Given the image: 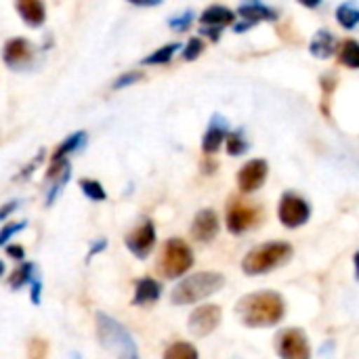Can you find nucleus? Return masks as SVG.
I'll list each match as a JSON object with an SVG mask.
<instances>
[{
    "mask_svg": "<svg viewBox=\"0 0 359 359\" xmlns=\"http://www.w3.org/2000/svg\"><path fill=\"white\" fill-rule=\"evenodd\" d=\"M236 313L246 328H273L284 320L286 303L271 290L250 292L238 301Z\"/></svg>",
    "mask_w": 359,
    "mask_h": 359,
    "instance_id": "obj_1",
    "label": "nucleus"
},
{
    "mask_svg": "<svg viewBox=\"0 0 359 359\" xmlns=\"http://www.w3.org/2000/svg\"><path fill=\"white\" fill-rule=\"evenodd\" d=\"M225 286V276L217 271H200L194 276L183 278L170 292V303L172 305H194L200 303L212 294H217Z\"/></svg>",
    "mask_w": 359,
    "mask_h": 359,
    "instance_id": "obj_2",
    "label": "nucleus"
},
{
    "mask_svg": "<svg viewBox=\"0 0 359 359\" xmlns=\"http://www.w3.org/2000/svg\"><path fill=\"white\" fill-rule=\"evenodd\" d=\"M292 246L288 242H265L257 248H252L244 261H242V271L246 276H261L267 271H273L276 267H282L290 261L292 257Z\"/></svg>",
    "mask_w": 359,
    "mask_h": 359,
    "instance_id": "obj_3",
    "label": "nucleus"
},
{
    "mask_svg": "<svg viewBox=\"0 0 359 359\" xmlns=\"http://www.w3.org/2000/svg\"><path fill=\"white\" fill-rule=\"evenodd\" d=\"M191 267H194V250L189 248V244H185V240L181 238H170L162 248L158 271L166 280H179Z\"/></svg>",
    "mask_w": 359,
    "mask_h": 359,
    "instance_id": "obj_4",
    "label": "nucleus"
},
{
    "mask_svg": "<svg viewBox=\"0 0 359 359\" xmlns=\"http://www.w3.org/2000/svg\"><path fill=\"white\" fill-rule=\"evenodd\" d=\"M97 322V337L101 341V345L118 355L128 353V351H137V343L133 339V334L114 318H109L107 313H97L95 318Z\"/></svg>",
    "mask_w": 359,
    "mask_h": 359,
    "instance_id": "obj_5",
    "label": "nucleus"
},
{
    "mask_svg": "<svg viewBox=\"0 0 359 359\" xmlns=\"http://www.w3.org/2000/svg\"><path fill=\"white\" fill-rule=\"evenodd\" d=\"M278 219L284 227L288 229H297L303 227L309 219H311V206L305 198H301L294 191H286L280 198L278 204Z\"/></svg>",
    "mask_w": 359,
    "mask_h": 359,
    "instance_id": "obj_6",
    "label": "nucleus"
},
{
    "mask_svg": "<svg viewBox=\"0 0 359 359\" xmlns=\"http://www.w3.org/2000/svg\"><path fill=\"white\" fill-rule=\"evenodd\" d=\"M276 353L280 359H311V345L301 328H286L276 339Z\"/></svg>",
    "mask_w": 359,
    "mask_h": 359,
    "instance_id": "obj_7",
    "label": "nucleus"
},
{
    "mask_svg": "<svg viewBox=\"0 0 359 359\" xmlns=\"http://www.w3.org/2000/svg\"><path fill=\"white\" fill-rule=\"evenodd\" d=\"M221 318H223V311L219 305H202L191 311V316L187 320V328L194 337L204 339L219 328Z\"/></svg>",
    "mask_w": 359,
    "mask_h": 359,
    "instance_id": "obj_8",
    "label": "nucleus"
},
{
    "mask_svg": "<svg viewBox=\"0 0 359 359\" xmlns=\"http://www.w3.org/2000/svg\"><path fill=\"white\" fill-rule=\"evenodd\" d=\"M124 244H126V248H128L137 259L145 261V259L151 255L154 246H156V225H154V221L145 219L139 227H135V229L126 236Z\"/></svg>",
    "mask_w": 359,
    "mask_h": 359,
    "instance_id": "obj_9",
    "label": "nucleus"
},
{
    "mask_svg": "<svg viewBox=\"0 0 359 359\" xmlns=\"http://www.w3.org/2000/svg\"><path fill=\"white\" fill-rule=\"evenodd\" d=\"M269 175V164L263 158H255L250 162H246L240 172H238V187L242 194H252L257 189H261L267 181Z\"/></svg>",
    "mask_w": 359,
    "mask_h": 359,
    "instance_id": "obj_10",
    "label": "nucleus"
},
{
    "mask_svg": "<svg viewBox=\"0 0 359 359\" xmlns=\"http://www.w3.org/2000/svg\"><path fill=\"white\" fill-rule=\"evenodd\" d=\"M259 221V208L244 204L240 200H233L227 208V229L233 236H240L248 231L255 223Z\"/></svg>",
    "mask_w": 359,
    "mask_h": 359,
    "instance_id": "obj_11",
    "label": "nucleus"
},
{
    "mask_svg": "<svg viewBox=\"0 0 359 359\" xmlns=\"http://www.w3.org/2000/svg\"><path fill=\"white\" fill-rule=\"evenodd\" d=\"M34 55H36V48L25 38H11V40H6V44L2 48V59L13 69L27 67L34 61Z\"/></svg>",
    "mask_w": 359,
    "mask_h": 359,
    "instance_id": "obj_12",
    "label": "nucleus"
},
{
    "mask_svg": "<svg viewBox=\"0 0 359 359\" xmlns=\"http://www.w3.org/2000/svg\"><path fill=\"white\" fill-rule=\"evenodd\" d=\"M219 233V217L212 208H204L196 215L194 223H191V236L194 240L208 244L217 238Z\"/></svg>",
    "mask_w": 359,
    "mask_h": 359,
    "instance_id": "obj_13",
    "label": "nucleus"
},
{
    "mask_svg": "<svg viewBox=\"0 0 359 359\" xmlns=\"http://www.w3.org/2000/svg\"><path fill=\"white\" fill-rule=\"evenodd\" d=\"M227 133H229L227 120H225L223 116H219V114L212 116V120H210V124H208V128H206V133H204V139H202V149H204V154H208V156L217 154L219 147L225 143Z\"/></svg>",
    "mask_w": 359,
    "mask_h": 359,
    "instance_id": "obj_14",
    "label": "nucleus"
},
{
    "mask_svg": "<svg viewBox=\"0 0 359 359\" xmlns=\"http://www.w3.org/2000/svg\"><path fill=\"white\" fill-rule=\"evenodd\" d=\"M238 17L255 25L259 21H276L278 11L267 6L263 0H242L238 6Z\"/></svg>",
    "mask_w": 359,
    "mask_h": 359,
    "instance_id": "obj_15",
    "label": "nucleus"
},
{
    "mask_svg": "<svg viewBox=\"0 0 359 359\" xmlns=\"http://www.w3.org/2000/svg\"><path fill=\"white\" fill-rule=\"evenodd\" d=\"M15 8L29 27H40L46 21V8L42 0H15Z\"/></svg>",
    "mask_w": 359,
    "mask_h": 359,
    "instance_id": "obj_16",
    "label": "nucleus"
},
{
    "mask_svg": "<svg viewBox=\"0 0 359 359\" xmlns=\"http://www.w3.org/2000/svg\"><path fill=\"white\" fill-rule=\"evenodd\" d=\"M160 297H162V284L154 278H141L135 286L133 305L135 307H147V305L156 303Z\"/></svg>",
    "mask_w": 359,
    "mask_h": 359,
    "instance_id": "obj_17",
    "label": "nucleus"
},
{
    "mask_svg": "<svg viewBox=\"0 0 359 359\" xmlns=\"http://www.w3.org/2000/svg\"><path fill=\"white\" fill-rule=\"evenodd\" d=\"M236 13L231 11V8H227V6H223V4H210L204 13H202V17H200V23L204 25V27H225V25H231V23H236Z\"/></svg>",
    "mask_w": 359,
    "mask_h": 359,
    "instance_id": "obj_18",
    "label": "nucleus"
},
{
    "mask_svg": "<svg viewBox=\"0 0 359 359\" xmlns=\"http://www.w3.org/2000/svg\"><path fill=\"white\" fill-rule=\"evenodd\" d=\"M337 46H339V42H337L334 34L328 32V29H320V32L311 38L309 50H311V55L318 57V59H328V57H332V55L337 53Z\"/></svg>",
    "mask_w": 359,
    "mask_h": 359,
    "instance_id": "obj_19",
    "label": "nucleus"
},
{
    "mask_svg": "<svg viewBox=\"0 0 359 359\" xmlns=\"http://www.w3.org/2000/svg\"><path fill=\"white\" fill-rule=\"evenodd\" d=\"M337 21L345 29H355L359 25V4L355 0H347L337 8Z\"/></svg>",
    "mask_w": 359,
    "mask_h": 359,
    "instance_id": "obj_20",
    "label": "nucleus"
},
{
    "mask_svg": "<svg viewBox=\"0 0 359 359\" xmlns=\"http://www.w3.org/2000/svg\"><path fill=\"white\" fill-rule=\"evenodd\" d=\"M86 143V133H82V130H78V133H74V135H69L57 149H55V154H53V158H50V162H59V160H67V156L69 154H74V151H78L82 145Z\"/></svg>",
    "mask_w": 359,
    "mask_h": 359,
    "instance_id": "obj_21",
    "label": "nucleus"
},
{
    "mask_svg": "<svg viewBox=\"0 0 359 359\" xmlns=\"http://www.w3.org/2000/svg\"><path fill=\"white\" fill-rule=\"evenodd\" d=\"M34 278H36V265L27 263V261H21V265L8 278V286H11V290H21L23 286L32 284Z\"/></svg>",
    "mask_w": 359,
    "mask_h": 359,
    "instance_id": "obj_22",
    "label": "nucleus"
},
{
    "mask_svg": "<svg viewBox=\"0 0 359 359\" xmlns=\"http://www.w3.org/2000/svg\"><path fill=\"white\" fill-rule=\"evenodd\" d=\"M69 175H72V168H69V164H67V166H63L59 172H55V175L46 177V179L50 181V189H48V194H46V206H50V204L59 198L61 189H63V187H65V183L69 181Z\"/></svg>",
    "mask_w": 359,
    "mask_h": 359,
    "instance_id": "obj_23",
    "label": "nucleus"
},
{
    "mask_svg": "<svg viewBox=\"0 0 359 359\" xmlns=\"http://www.w3.org/2000/svg\"><path fill=\"white\" fill-rule=\"evenodd\" d=\"M177 50H181V44H179V42L164 44V46H160L158 50H154L151 55H147V57L143 59V65H164V63H168V61L175 57Z\"/></svg>",
    "mask_w": 359,
    "mask_h": 359,
    "instance_id": "obj_24",
    "label": "nucleus"
},
{
    "mask_svg": "<svg viewBox=\"0 0 359 359\" xmlns=\"http://www.w3.org/2000/svg\"><path fill=\"white\" fill-rule=\"evenodd\" d=\"M162 359H200V355H198V349H196L191 343L177 341V343H172V345L164 351Z\"/></svg>",
    "mask_w": 359,
    "mask_h": 359,
    "instance_id": "obj_25",
    "label": "nucleus"
},
{
    "mask_svg": "<svg viewBox=\"0 0 359 359\" xmlns=\"http://www.w3.org/2000/svg\"><path fill=\"white\" fill-rule=\"evenodd\" d=\"M225 147H227V154L229 156H242L248 151L250 143L244 135V130H236V133H227L225 137Z\"/></svg>",
    "mask_w": 359,
    "mask_h": 359,
    "instance_id": "obj_26",
    "label": "nucleus"
},
{
    "mask_svg": "<svg viewBox=\"0 0 359 359\" xmlns=\"http://www.w3.org/2000/svg\"><path fill=\"white\" fill-rule=\"evenodd\" d=\"M341 63L349 69H359V42L345 40L341 46Z\"/></svg>",
    "mask_w": 359,
    "mask_h": 359,
    "instance_id": "obj_27",
    "label": "nucleus"
},
{
    "mask_svg": "<svg viewBox=\"0 0 359 359\" xmlns=\"http://www.w3.org/2000/svg\"><path fill=\"white\" fill-rule=\"evenodd\" d=\"M80 189H82V194H84L88 200H93V202H103V200H107V194H105L103 185H101L99 181H95V179H82V181H80Z\"/></svg>",
    "mask_w": 359,
    "mask_h": 359,
    "instance_id": "obj_28",
    "label": "nucleus"
},
{
    "mask_svg": "<svg viewBox=\"0 0 359 359\" xmlns=\"http://www.w3.org/2000/svg\"><path fill=\"white\" fill-rule=\"evenodd\" d=\"M48 353V345L42 339H32L27 343V358L25 359H46Z\"/></svg>",
    "mask_w": 359,
    "mask_h": 359,
    "instance_id": "obj_29",
    "label": "nucleus"
},
{
    "mask_svg": "<svg viewBox=\"0 0 359 359\" xmlns=\"http://www.w3.org/2000/svg\"><path fill=\"white\" fill-rule=\"evenodd\" d=\"M202 50H204L202 38H189V42H187L185 48H183V59H185V61H196V59L202 55Z\"/></svg>",
    "mask_w": 359,
    "mask_h": 359,
    "instance_id": "obj_30",
    "label": "nucleus"
},
{
    "mask_svg": "<svg viewBox=\"0 0 359 359\" xmlns=\"http://www.w3.org/2000/svg\"><path fill=\"white\" fill-rule=\"evenodd\" d=\"M25 227H27V223H25V221L8 223V225L0 227V246H6V244H8V240H11L13 236H17L19 231H23Z\"/></svg>",
    "mask_w": 359,
    "mask_h": 359,
    "instance_id": "obj_31",
    "label": "nucleus"
},
{
    "mask_svg": "<svg viewBox=\"0 0 359 359\" xmlns=\"http://www.w3.org/2000/svg\"><path fill=\"white\" fill-rule=\"evenodd\" d=\"M194 11H185L183 15H179V17H172L170 21H168V25L172 27V29H177V32H185L189 25H191V21H194Z\"/></svg>",
    "mask_w": 359,
    "mask_h": 359,
    "instance_id": "obj_32",
    "label": "nucleus"
},
{
    "mask_svg": "<svg viewBox=\"0 0 359 359\" xmlns=\"http://www.w3.org/2000/svg\"><path fill=\"white\" fill-rule=\"evenodd\" d=\"M143 78V74L141 72H128V74H122L116 82H114V88L118 90V88H126V86H130V84H135V82H139Z\"/></svg>",
    "mask_w": 359,
    "mask_h": 359,
    "instance_id": "obj_33",
    "label": "nucleus"
},
{
    "mask_svg": "<svg viewBox=\"0 0 359 359\" xmlns=\"http://www.w3.org/2000/svg\"><path fill=\"white\" fill-rule=\"evenodd\" d=\"M29 286H32V294H29V301H32V305H36V307H38V305L42 303V282H40L38 278H34Z\"/></svg>",
    "mask_w": 359,
    "mask_h": 359,
    "instance_id": "obj_34",
    "label": "nucleus"
},
{
    "mask_svg": "<svg viewBox=\"0 0 359 359\" xmlns=\"http://www.w3.org/2000/svg\"><path fill=\"white\" fill-rule=\"evenodd\" d=\"M6 257H11V259H15V261H23V259H25V250H23V246H19V244H8V246H6Z\"/></svg>",
    "mask_w": 359,
    "mask_h": 359,
    "instance_id": "obj_35",
    "label": "nucleus"
},
{
    "mask_svg": "<svg viewBox=\"0 0 359 359\" xmlns=\"http://www.w3.org/2000/svg\"><path fill=\"white\" fill-rule=\"evenodd\" d=\"M17 206H19V202H17V200H13V202H6L4 206H0V221H4L6 217H11V215L17 210Z\"/></svg>",
    "mask_w": 359,
    "mask_h": 359,
    "instance_id": "obj_36",
    "label": "nucleus"
},
{
    "mask_svg": "<svg viewBox=\"0 0 359 359\" xmlns=\"http://www.w3.org/2000/svg\"><path fill=\"white\" fill-rule=\"evenodd\" d=\"M105 248H107V240H105V238H101V240L93 242V246H90V250H88V259H93L95 255L103 252Z\"/></svg>",
    "mask_w": 359,
    "mask_h": 359,
    "instance_id": "obj_37",
    "label": "nucleus"
},
{
    "mask_svg": "<svg viewBox=\"0 0 359 359\" xmlns=\"http://www.w3.org/2000/svg\"><path fill=\"white\" fill-rule=\"evenodd\" d=\"M221 32H223L221 27H204V25H202V29H200V34L208 36V38H210V40H215V42L221 38Z\"/></svg>",
    "mask_w": 359,
    "mask_h": 359,
    "instance_id": "obj_38",
    "label": "nucleus"
},
{
    "mask_svg": "<svg viewBox=\"0 0 359 359\" xmlns=\"http://www.w3.org/2000/svg\"><path fill=\"white\" fill-rule=\"evenodd\" d=\"M130 4L135 6H143V8H149V6H160L162 0H128Z\"/></svg>",
    "mask_w": 359,
    "mask_h": 359,
    "instance_id": "obj_39",
    "label": "nucleus"
},
{
    "mask_svg": "<svg viewBox=\"0 0 359 359\" xmlns=\"http://www.w3.org/2000/svg\"><path fill=\"white\" fill-rule=\"evenodd\" d=\"M303 6H307V8H318L324 0H299Z\"/></svg>",
    "mask_w": 359,
    "mask_h": 359,
    "instance_id": "obj_40",
    "label": "nucleus"
},
{
    "mask_svg": "<svg viewBox=\"0 0 359 359\" xmlns=\"http://www.w3.org/2000/svg\"><path fill=\"white\" fill-rule=\"evenodd\" d=\"M118 359H141V358H139V351H128V353L118 355Z\"/></svg>",
    "mask_w": 359,
    "mask_h": 359,
    "instance_id": "obj_41",
    "label": "nucleus"
},
{
    "mask_svg": "<svg viewBox=\"0 0 359 359\" xmlns=\"http://www.w3.org/2000/svg\"><path fill=\"white\" fill-rule=\"evenodd\" d=\"M353 263H355V273H358V280H359V252H355V259H353Z\"/></svg>",
    "mask_w": 359,
    "mask_h": 359,
    "instance_id": "obj_42",
    "label": "nucleus"
},
{
    "mask_svg": "<svg viewBox=\"0 0 359 359\" xmlns=\"http://www.w3.org/2000/svg\"><path fill=\"white\" fill-rule=\"evenodd\" d=\"M69 359H82V355H80L78 351H72V353H69Z\"/></svg>",
    "mask_w": 359,
    "mask_h": 359,
    "instance_id": "obj_43",
    "label": "nucleus"
},
{
    "mask_svg": "<svg viewBox=\"0 0 359 359\" xmlns=\"http://www.w3.org/2000/svg\"><path fill=\"white\" fill-rule=\"evenodd\" d=\"M2 276H4V263L0 261V278H2Z\"/></svg>",
    "mask_w": 359,
    "mask_h": 359,
    "instance_id": "obj_44",
    "label": "nucleus"
}]
</instances>
